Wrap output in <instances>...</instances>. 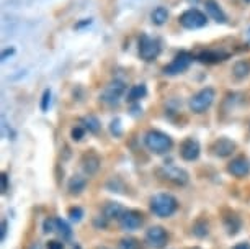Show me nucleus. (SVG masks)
Masks as SVG:
<instances>
[{
  "instance_id": "nucleus-1",
  "label": "nucleus",
  "mask_w": 250,
  "mask_h": 249,
  "mask_svg": "<svg viewBox=\"0 0 250 249\" xmlns=\"http://www.w3.org/2000/svg\"><path fill=\"white\" fill-rule=\"evenodd\" d=\"M177 208H178V202L170 194H157L150 199V210L157 217L167 218L175 213Z\"/></svg>"
},
{
  "instance_id": "nucleus-2",
  "label": "nucleus",
  "mask_w": 250,
  "mask_h": 249,
  "mask_svg": "<svg viewBox=\"0 0 250 249\" xmlns=\"http://www.w3.org/2000/svg\"><path fill=\"white\" fill-rule=\"evenodd\" d=\"M144 143L150 151L155 154H164L170 151L173 146V141L168 135L162 133L159 130H149L144 136Z\"/></svg>"
},
{
  "instance_id": "nucleus-3",
  "label": "nucleus",
  "mask_w": 250,
  "mask_h": 249,
  "mask_svg": "<svg viewBox=\"0 0 250 249\" xmlns=\"http://www.w3.org/2000/svg\"><path fill=\"white\" fill-rule=\"evenodd\" d=\"M214 98H216L214 89H211V87L201 89L200 92H196L195 95L190 98V110L193 113H205V112L213 105Z\"/></svg>"
},
{
  "instance_id": "nucleus-4",
  "label": "nucleus",
  "mask_w": 250,
  "mask_h": 249,
  "mask_svg": "<svg viewBox=\"0 0 250 249\" xmlns=\"http://www.w3.org/2000/svg\"><path fill=\"white\" fill-rule=\"evenodd\" d=\"M180 25L187 30H198V28L206 26L208 23V17L198 8H190V10H185L178 18Z\"/></svg>"
},
{
  "instance_id": "nucleus-5",
  "label": "nucleus",
  "mask_w": 250,
  "mask_h": 249,
  "mask_svg": "<svg viewBox=\"0 0 250 249\" xmlns=\"http://www.w3.org/2000/svg\"><path fill=\"white\" fill-rule=\"evenodd\" d=\"M160 49H162L160 41L155 38H150V36L144 35L139 41V56H141V59L147 61V63L159 58Z\"/></svg>"
},
{
  "instance_id": "nucleus-6",
  "label": "nucleus",
  "mask_w": 250,
  "mask_h": 249,
  "mask_svg": "<svg viewBox=\"0 0 250 249\" xmlns=\"http://www.w3.org/2000/svg\"><path fill=\"white\" fill-rule=\"evenodd\" d=\"M191 64V56L188 53H180L177 54L170 64H167L164 68V74L167 76H178V74L185 72Z\"/></svg>"
},
{
  "instance_id": "nucleus-7",
  "label": "nucleus",
  "mask_w": 250,
  "mask_h": 249,
  "mask_svg": "<svg viewBox=\"0 0 250 249\" xmlns=\"http://www.w3.org/2000/svg\"><path fill=\"white\" fill-rule=\"evenodd\" d=\"M144 223V215L138 210H126L120 218V226L125 231H133L138 229Z\"/></svg>"
},
{
  "instance_id": "nucleus-8",
  "label": "nucleus",
  "mask_w": 250,
  "mask_h": 249,
  "mask_svg": "<svg viewBox=\"0 0 250 249\" xmlns=\"http://www.w3.org/2000/svg\"><path fill=\"white\" fill-rule=\"evenodd\" d=\"M146 239H147V243L152 248L162 249V248H165V244L168 241V234L162 226H152L147 229V233H146Z\"/></svg>"
},
{
  "instance_id": "nucleus-9",
  "label": "nucleus",
  "mask_w": 250,
  "mask_h": 249,
  "mask_svg": "<svg viewBox=\"0 0 250 249\" xmlns=\"http://www.w3.org/2000/svg\"><path fill=\"white\" fill-rule=\"evenodd\" d=\"M126 87L125 84H123L121 81H115L111 84H108L106 89L103 91L102 93V100L106 102V103H116L120 98L123 97V93H125Z\"/></svg>"
},
{
  "instance_id": "nucleus-10",
  "label": "nucleus",
  "mask_w": 250,
  "mask_h": 249,
  "mask_svg": "<svg viewBox=\"0 0 250 249\" xmlns=\"http://www.w3.org/2000/svg\"><path fill=\"white\" fill-rule=\"evenodd\" d=\"M160 174L164 176V179L173 182V184L177 185H185L188 182V174L187 171H183V169L177 167V166H165Z\"/></svg>"
},
{
  "instance_id": "nucleus-11",
  "label": "nucleus",
  "mask_w": 250,
  "mask_h": 249,
  "mask_svg": "<svg viewBox=\"0 0 250 249\" xmlns=\"http://www.w3.org/2000/svg\"><path fill=\"white\" fill-rule=\"evenodd\" d=\"M200 143L193 138H187L180 146V156L185 161H195L200 156Z\"/></svg>"
},
{
  "instance_id": "nucleus-12",
  "label": "nucleus",
  "mask_w": 250,
  "mask_h": 249,
  "mask_svg": "<svg viewBox=\"0 0 250 249\" xmlns=\"http://www.w3.org/2000/svg\"><path fill=\"white\" fill-rule=\"evenodd\" d=\"M228 171L235 177H245L250 172V164L245 158H235L228 166Z\"/></svg>"
},
{
  "instance_id": "nucleus-13",
  "label": "nucleus",
  "mask_w": 250,
  "mask_h": 249,
  "mask_svg": "<svg viewBox=\"0 0 250 249\" xmlns=\"http://www.w3.org/2000/svg\"><path fill=\"white\" fill-rule=\"evenodd\" d=\"M205 7H206V13L209 18H213L214 22L218 23H226L228 22V17L223 12V8L219 7V3L216 0H205Z\"/></svg>"
},
{
  "instance_id": "nucleus-14",
  "label": "nucleus",
  "mask_w": 250,
  "mask_h": 249,
  "mask_svg": "<svg viewBox=\"0 0 250 249\" xmlns=\"http://www.w3.org/2000/svg\"><path fill=\"white\" fill-rule=\"evenodd\" d=\"M234 149H235L234 141H230L229 138H219L213 144V151H214L216 156H219V158H228V156H230V154L234 153Z\"/></svg>"
},
{
  "instance_id": "nucleus-15",
  "label": "nucleus",
  "mask_w": 250,
  "mask_h": 249,
  "mask_svg": "<svg viewBox=\"0 0 250 249\" xmlns=\"http://www.w3.org/2000/svg\"><path fill=\"white\" fill-rule=\"evenodd\" d=\"M82 166H83V171H85L88 176L95 174L100 167V158L97 156L95 153H87L85 156L82 158Z\"/></svg>"
},
{
  "instance_id": "nucleus-16",
  "label": "nucleus",
  "mask_w": 250,
  "mask_h": 249,
  "mask_svg": "<svg viewBox=\"0 0 250 249\" xmlns=\"http://www.w3.org/2000/svg\"><path fill=\"white\" fill-rule=\"evenodd\" d=\"M228 58L226 53H219V51H203V53L198 54V61L201 63H208V64H214V63H221Z\"/></svg>"
},
{
  "instance_id": "nucleus-17",
  "label": "nucleus",
  "mask_w": 250,
  "mask_h": 249,
  "mask_svg": "<svg viewBox=\"0 0 250 249\" xmlns=\"http://www.w3.org/2000/svg\"><path fill=\"white\" fill-rule=\"evenodd\" d=\"M250 74V61H237L232 68V76L237 79V81H242V79L249 77Z\"/></svg>"
},
{
  "instance_id": "nucleus-18",
  "label": "nucleus",
  "mask_w": 250,
  "mask_h": 249,
  "mask_svg": "<svg viewBox=\"0 0 250 249\" xmlns=\"http://www.w3.org/2000/svg\"><path fill=\"white\" fill-rule=\"evenodd\" d=\"M125 211L126 210L123 208L120 204H116V202H110V204L105 206V211H103V215H105L108 220H115V218H121Z\"/></svg>"
},
{
  "instance_id": "nucleus-19",
  "label": "nucleus",
  "mask_w": 250,
  "mask_h": 249,
  "mask_svg": "<svg viewBox=\"0 0 250 249\" xmlns=\"http://www.w3.org/2000/svg\"><path fill=\"white\" fill-rule=\"evenodd\" d=\"M150 20L157 26L164 25V23L168 20V10L165 7H155L152 13H150Z\"/></svg>"
},
{
  "instance_id": "nucleus-20",
  "label": "nucleus",
  "mask_w": 250,
  "mask_h": 249,
  "mask_svg": "<svg viewBox=\"0 0 250 249\" xmlns=\"http://www.w3.org/2000/svg\"><path fill=\"white\" fill-rule=\"evenodd\" d=\"M146 93H147V89H146L144 84H138V86H133L129 89L126 100H128V102H138L143 97H146Z\"/></svg>"
},
{
  "instance_id": "nucleus-21",
  "label": "nucleus",
  "mask_w": 250,
  "mask_h": 249,
  "mask_svg": "<svg viewBox=\"0 0 250 249\" xmlns=\"http://www.w3.org/2000/svg\"><path fill=\"white\" fill-rule=\"evenodd\" d=\"M224 225L229 234H235L240 229V218L237 215H228L224 217Z\"/></svg>"
},
{
  "instance_id": "nucleus-22",
  "label": "nucleus",
  "mask_w": 250,
  "mask_h": 249,
  "mask_svg": "<svg viewBox=\"0 0 250 249\" xmlns=\"http://www.w3.org/2000/svg\"><path fill=\"white\" fill-rule=\"evenodd\" d=\"M54 233H58L59 236H62V239H69L70 236H72V229H70V226L67 223L64 222V220L61 218H56V229Z\"/></svg>"
},
{
  "instance_id": "nucleus-23",
  "label": "nucleus",
  "mask_w": 250,
  "mask_h": 249,
  "mask_svg": "<svg viewBox=\"0 0 250 249\" xmlns=\"http://www.w3.org/2000/svg\"><path fill=\"white\" fill-rule=\"evenodd\" d=\"M85 184H87V181L83 179V177L74 176L69 182V190L72 192V194H79V192H82L85 189Z\"/></svg>"
},
{
  "instance_id": "nucleus-24",
  "label": "nucleus",
  "mask_w": 250,
  "mask_h": 249,
  "mask_svg": "<svg viewBox=\"0 0 250 249\" xmlns=\"http://www.w3.org/2000/svg\"><path fill=\"white\" fill-rule=\"evenodd\" d=\"M82 123H83V128L88 130L90 133H98V130H100V121L93 115L85 116V118L82 120Z\"/></svg>"
},
{
  "instance_id": "nucleus-25",
  "label": "nucleus",
  "mask_w": 250,
  "mask_h": 249,
  "mask_svg": "<svg viewBox=\"0 0 250 249\" xmlns=\"http://www.w3.org/2000/svg\"><path fill=\"white\" fill-rule=\"evenodd\" d=\"M120 249H143V246L136 238H125L120 241Z\"/></svg>"
},
{
  "instance_id": "nucleus-26",
  "label": "nucleus",
  "mask_w": 250,
  "mask_h": 249,
  "mask_svg": "<svg viewBox=\"0 0 250 249\" xmlns=\"http://www.w3.org/2000/svg\"><path fill=\"white\" fill-rule=\"evenodd\" d=\"M193 233L200 238L206 236L208 234V223L205 222V220H198V222L195 223V226H193Z\"/></svg>"
},
{
  "instance_id": "nucleus-27",
  "label": "nucleus",
  "mask_w": 250,
  "mask_h": 249,
  "mask_svg": "<svg viewBox=\"0 0 250 249\" xmlns=\"http://www.w3.org/2000/svg\"><path fill=\"white\" fill-rule=\"evenodd\" d=\"M49 103H51V91L49 89H46L43 92V97H41V110L46 112L49 109Z\"/></svg>"
},
{
  "instance_id": "nucleus-28",
  "label": "nucleus",
  "mask_w": 250,
  "mask_h": 249,
  "mask_svg": "<svg viewBox=\"0 0 250 249\" xmlns=\"http://www.w3.org/2000/svg\"><path fill=\"white\" fill-rule=\"evenodd\" d=\"M69 217H70V220H72V222H80V220H82V217H83V211H82V208L75 206V208H70L69 210Z\"/></svg>"
},
{
  "instance_id": "nucleus-29",
  "label": "nucleus",
  "mask_w": 250,
  "mask_h": 249,
  "mask_svg": "<svg viewBox=\"0 0 250 249\" xmlns=\"http://www.w3.org/2000/svg\"><path fill=\"white\" fill-rule=\"evenodd\" d=\"M43 226H44V231L46 233H54V229H56V218L54 217L46 218Z\"/></svg>"
},
{
  "instance_id": "nucleus-30",
  "label": "nucleus",
  "mask_w": 250,
  "mask_h": 249,
  "mask_svg": "<svg viewBox=\"0 0 250 249\" xmlns=\"http://www.w3.org/2000/svg\"><path fill=\"white\" fill-rule=\"evenodd\" d=\"M83 133H85V128L83 126H75V128H72V139L74 141H80L83 138Z\"/></svg>"
},
{
  "instance_id": "nucleus-31",
  "label": "nucleus",
  "mask_w": 250,
  "mask_h": 249,
  "mask_svg": "<svg viewBox=\"0 0 250 249\" xmlns=\"http://www.w3.org/2000/svg\"><path fill=\"white\" fill-rule=\"evenodd\" d=\"M95 226L97 228H106V225H108V218L105 217V215H103V217H97L95 218Z\"/></svg>"
},
{
  "instance_id": "nucleus-32",
  "label": "nucleus",
  "mask_w": 250,
  "mask_h": 249,
  "mask_svg": "<svg viewBox=\"0 0 250 249\" xmlns=\"http://www.w3.org/2000/svg\"><path fill=\"white\" fill-rule=\"evenodd\" d=\"M8 190V176L5 172L2 174V192H7Z\"/></svg>"
},
{
  "instance_id": "nucleus-33",
  "label": "nucleus",
  "mask_w": 250,
  "mask_h": 249,
  "mask_svg": "<svg viewBox=\"0 0 250 249\" xmlns=\"http://www.w3.org/2000/svg\"><path fill=\"white\" fill-rule=\"evenodd\" d=\"M15 54V49L13 48H7V49H3V53H2V61H7L8 56H13Z\"/></svg>"
},
{
  "instance_id": "nucleus-34",
  "label": "nucleus",
  "mask_w": 250,
  "mask_h": 249,
  "mask_svg": "<svg viewBox=\"0 0 250 249\" xmlns=\"http://www.w3.org/2000/svg\"><path fill=\"white\" fill-rule=\"evenodd\" d=\"M48 249H64V246H62V243H59V241H49Z\"/></svg>"
},
{
  "instance_id": "nucleus-35",
  "label": "nucleus",
  "mask_w": 250,
  "mask_h": 249,
  "mask_svg": "<svg viewBox=\"0 0 250 249\" xmlns=\"http://www.w3.org/2000/svg\"><path fill=\"white\" fill-rule=\"evenodd\" d=\"M7 229H8V223L3 220L2 222V241H5V238H7Z\"/></svg>"
},
{
  "instance_id": "nucleus-36",
  "label": "nucleus",
  "mask_w": 250,
  "mask_h": 249,
  "mask_svg": "<svg viewBox=\"0 0 250 249\" xmlns=\"http://www.w3.org/2000/svg\"><path fill=\"white\" fill-rule=\"evenodd\" d=\"M232 249H250V244L249 243H239L237 246H234Z\"/></svg>"
},
{
  "instance_id": "nucleus-37",
  "label": "nucleus",
  "mask_w": 250,
  "mask_h": 249,
  "mask_svg": "<svg viewBox=\"0 0 250 249\" xmlns=\"http://www.w3.org/2000/svg\"><path fill=\"white\" fill-rule=\"evenodd\" d=\"M90 23H92V20L88 18V20L82 22V23H79V25H75V28H82V26H85V25H90Z\"/></svg>"
},
{
  "instance_id": "nucleus-38",
  "label": "nucleus",
  "mask_w": 250,
  "mask_h": 249,
  "mask_svg": "<svg viewBox=\"0 0 250 249\" xmlns=\"http://www.w3.org/2000/svg\"><path fill=\"white\" fill-rule=\"evenodd\" d=\"M28 249H41V246H40V243H33Z\"/></svg>"
},
{
  "instance_id": "nucleus-39",
  "label": "nucleus",
  "mask_w": 250,
  "mask_h": 249,
  "mask_svg": "<svg viewBox=\"0 0 250 249\" xmlns=\"http://www.w3.org/2000/svg\"><path fill=\"white\" fill-rule=\"evenodd\" d=\"M97 249H110V248H105V246H100V248H97Z\"/></svg>"
},
{
  "instance_id": "nucleus-40",
  "label": "nucleus",
  "mask_w": 250,
  "mask_h": 249,
  "mask_svg": "<svg viewBox=\"0 0 250 249\" xmlns=\"http://www.w3.org/2000/svg\"><path fill=\"white\" fill-rule=\"evenodd\" d=\"M74 249H80V246H75V248H74Z\"/></svg>"
},
{
  "instance_id": "nucleus-41",
  "label": "nucleus",
  "mask_w": 250,
  "mask_h": 249,
  "mask_svg": "<svg viewBox=\"0 0 250 249\" xmlns=\"http://www.w3.org/2000/svg\"><path fill=\"white\" fill-rule=\"evenodd\" d=\"M245 2H247V3H250V0H245Z\"/></svg>"
}]
</instances>
